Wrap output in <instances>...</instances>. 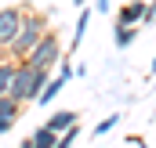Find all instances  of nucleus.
<instances>
[{
  "mask_svg": "<svg viewBox=\"0 0 156 148\" xmlns=\"http://www.w3.org/2000/svg\"><path fill=\"white\" fill-rule=\"evenodd\" d=\"M47 76H51V72L33 69L29 62H18V65H15V76H11V87H7V94H11L18 105H26V101H37V94L44 90Z\"/></svg>",
  "mask_w": 156,
  "mask_h": 148,
  "instance_id": "1",
  "label": "nucleus"
},
{
  "mask_svg": "<svg viewBox=\"0 0 156 148\" xmlns=\"http://www.w3.org/2000/svg\"><path fill=\"white\" fill-rule=\"evenodd\" d=\"M44 33H47V18H44V15H22L18 36L7 43V51H11V54H15V58L22 62V58H26V54H29V51L37 47V40L44 36Z\"/></svg>",
  "mask_w": 156,
  "mask_h": 148,
  "instance_id": "2",
  "label": "nucleus"
},
{
  "mask_svg": "<svg viewBox=\"0 0 156 148\" xmlns=\"http://www.w3.org/2000/svg\"><path fill=\"white\" fill-rule=\"evenodd\" d=\"M22 62H29L33 69H44V72H51L58 62H62V43H58V36L55 33H44V36L37 40V47L22 58Z\"/></svg>",
  "mask_w": 156,
  "mask_h": 148,
  "instance_id": "3",
  "label": "nucleus"
},
{
  "mask_svg": "<svg viewBox=\"0 0 156 148\" xmlns=\"http://www.w3.org/2000/svg\"><path fill=\"white\" fill-rule=\"evenodd\" d=\"M22 7H4L0 11V47H7L11 40L18 36V25H22Z\"/></svg>",
  "mask_w": 156,
  "mask_h": 148,
  "instance_id": "4",
  "label": "nucleus"
},
{
  "mask_svg": "<svg viewBox=\"0 0 156 148\" xmlns=\"http://www.w3.org/2000/svg\"><path fill=\"white\" fill-rule=\"evenodd\" d=\"M58 65H62V62H58ZM69 79H73V69H69V65H62L55 79H47V83H44V90L37 94V101H40V105H47V101H55V98L62 94V87H66Z\"/></svg>",
  "mask_w": 156,
  "mask_h": 148,
  "instance_id": "5",
  "label": "nucleus"
},
{
  "mask_svg": "<svg viewBox=\"0 0 156 148\" xmlns=\"http://www.w3.org/2000/svg\"><path fill=\"white\" fill-rule=\"evenodd\" d=\"M18 116H22V105H18L11 94H0V134H7V130L18 123Z\"/></svg>",
  "mask_w": 156,
  "mask_h": 148,
  "instance_id": "6",
  "label": "nucleus"
},
{
  "mask_svg": "<svg viewBox=\"0 0 156 148\" xmlns=\"http://www.w3.org/2000/svg\"><path fill=\"white\" fill-rule=\"evenodd\" d=\"M142 18H145V0H131L127 7L116 11V22H120V25H142Z\"/></svg>",
  "mask_w": 156,
  "mask_h": 148,
  "instance_id": "7",
  "label": "nucleus"
},
{
  "mask_svg": "<svg viewBox=\"0 0 156 148\" xmlns=\"http://www.w3.org/2000/svg\"><path fill=\"white\" fill-rule=\"evenodd\" d=\"M44 126H47V130H55V134H62V130L76 126V112H69V109H62V112H51Z\"/></svg>",
  "mask_w": 156,
  "mask_h": 148,
  "instance_id": "8",
  "label": "nucleus"
},
{
  "mask_svg": "<svg viewBox=\"0 0 156 148\" xmlns=\"http://www.w3.org/2000/svg\"><path fill=\"white\" fill-rule=\"evenodd\" d=\"M134 40H138V25H120L116 22V47L120 51H127Z\"/></svg>",
  "mask_w": 156,
  "mask_h": 148,
  "instance_id": "9",
  "label": "nucleus"
},
{
  "mask_svg": "<svg viewBox=\"0 0 156 148\" xmlns=\"http://www.w3.org/2000/svg\"><path fill=\"white\" fill-rule=\"evenodd\" d=\"M29 141H33V148H55L58 134H55V130H47V126H40V130L33 134V137H29Z\"/></svg>",
  "mask_w": 156,
  "mask_h": 148,
  "instance_id": "10",
  "label": "nucleus"
},
{
  "mask_svg": "<svg viewBox=\"0 0 156 148\" xmlns=\"http://www.w3.org/2000/svg\"><path fill=\"white\" fill-rule=\"evenodd\" d=\"M87 25H91V7H83L76 18V36H73V51H76L80 43H83V33H87Z\"/></svg>",
  "mask_w": 156,
  "mask_h": 148,
  "instance_id": "11",
  "label": "nucleus"
},
{
  "mask_svg": "<svg viewBox=\"0 0 156 148\" xmlns=\"http://www.w3.org/2000/svg\"><path fill=\"white\" fill-rule=\"evenodd\" d=\"M15 65H18V62H0V94H7L11 76H15Z\"/></svg>",
  "mask_w": 156,
  "mask_h": 148,
  "instance_id": "12",
  "label": "nucleus"
},
{
  "mask_svg": "<svg viewBox=\"0 0 156 148\" xmlns=\"http://www.w3.org/2000/svg\"><path fill=\"white\" fill-rule=\"evenodd\" d=\"M116 123H120V112H113V116H105V119H102V123L94 126V137H105V134H109V130H113Z\"/></svg>",
  "mask_w": 156,
  "mask_h": 148,
  "instance_id": "13",
  "label": "nucleus"
},
{
  "mask_svg": "<svg viewBox=\"0 0 156 148\" xmlns=\"http://www.w3.org/2000/svg\"><path fill=\"white\" fill-rule=\"evenodd\" d=\"M94 11H102V15L113 11V0H94Z\"/></svg>",
  "mask_w": 156,
  "mask_h": 148,
  "instance_id": "14",
  "label": "nucleus"
},
{
  "mask_svg": "<svg viewBox=\"0 0 156 148\" xmlns=\"http://www.w3.org/2000/svg\"><path fill=\"white\" fill-rule=\"evenodd\" d=\"M131 141H134L138 148H149V145H145V137H131Z\"/></svg>",
  "mask_w": 156,
  "mask_h": 148,
  "instance_id": "15",
  "label": "nucleus"
},
{
  "mask_svg": "<svg viewBox=\"0 0 156 148\" xmlns=\"http://www.w3.org/2000/svg\"><path fill=\"white\" fill-rule=\"evenodd\" d=\"M18 148H33V141H29V137H26V141H22V145H18Z\"/></svg>",
  "mask_w": 156,
  "mask_h": 148,
  "instance_id": "16",
  "label": "nucleus"
},
{
  "mask_svg": "<svg viewBox=\"0 0 156 148\" xmlns=\"http://www.w3.org/2000/svg\"><path fill=\"white\" fill-rule=\"evenodd\" d=\"M73 4H76V7H83V4H87V0H73Z\"/></svg>",
  "mask_w": 156,
  "mask_h": 148,
  "instance_id": "17",
  "label": "nucleus"
},
{
  "mask_svg": "<svg viewBox=\"0 0 156 148\" xmlns=\"http://www.w3.org/2000/svg\"><path fill=\"white\" fill-rule=\"evenodd\" d=\"M153 76H156V58H153Z\"/></svg>",
  "mask_w": 156,
  "mask_h": 148,
  "instance_id": "18",
  "label": "nucleus"
}]
</instances>
